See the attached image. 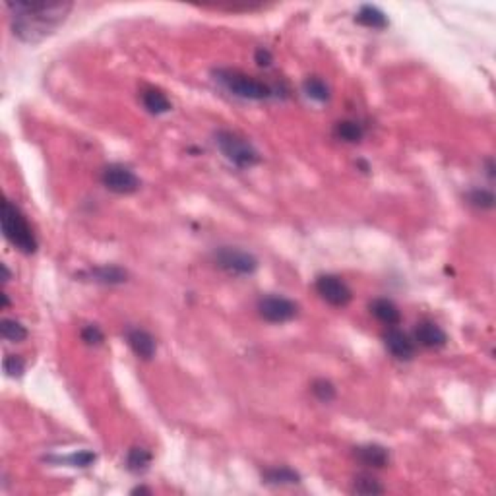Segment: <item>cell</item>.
<instances>
[{
    "label": "cell",
    "mask_w": 496,
    "mask_h": 496,
    "mask_svg": "<svg viewBox=\"0 0 496 496\" xmlns=\"http://www.w3.org/2000/svg\"><path fill=\"white\" fill-rule=\"evenodd\" d=\"M25 371V362L21 357L18 355H8L6 359H4V372L8 374V376H21Z\"/></svg>",
    "instance_id": "27"
},
{
    "label": "cell",
    "mask_w": 496,
    "mask_h": 496,
    "mask_svg": "<svg viewBox=\"0 0 496 496\" xmlns=\"http://www.w3.org/2000/svg\"><path fill=\"white\" fill-rule=\"evenodd\" d=\"M264 481L269 483V485H299L300 483V475L295 471V469H291V467H285V465H281V467H269L264 471Z\"/></svg>",
    "instance_id": "17"
},
{
    "label": "cell",
    "mask_w": 496,
    "mask_h": 496,
    "mask_svg": "<svg viewBox=\"0 0 496 496\" xmlns=\"http://www.w3.org/2000/svg\"><path fill=\"white\" fill-rule=\"evenodd\" d=\"M258 312L264 320L271 324H283V322L293 320L299 314V304L287 297L268 295L258 300Z\"/></svg>",
    "instance_id": "6"
},
{
    "label": "cell",
    "mask_w": 496,
    "mask_h": 496,
    "mask_svg": "<svg viewBox=\"0 0 496 496\" xmlns=\"http://www.w3.org/2000/svg\"><path fill=\"white\" fill-rule=\"evenodd\" d=\"M216 76L229 92L235 93L238 97L262 101V99H269L273 95V90L269 87L268 83L260 82L256 78L238 72V70H217Z\"/></svg>",
    "instance_id": "4"
},
{
    "label": "cell",
    "mask_w": 496,
    "mask_h": 496,
    "mask_svg": "<svg viewBox=\"0 0 496 496\" xmlns=\"http://www.w3.org/2000/svg\"><path fill=\"white\" fill-rule=\"evenodd\" d=\"M82 340L85 345H101L105 340V335L99 326H95V324H87V326H85V328L82 330Z\"/></svg>",
    "instance_id": "26"
},
{
    "label": "cell",
    "mask_w": 496,
    "mask_h": 496,
    "mask_svg": "<svg viewBox=\"0 0 496 496\" xmlns=\"http://www.w3.org/2000/svg\"><path fill=\"white\" fill-rule=\"evenodd\" d=\"M10 10L12 31L16 37L25 43H39L49 37L54 30L66 20L68 12L72 10L70 2H31V0H16L6 4Z\"/></svg>",
    "instance_id": "1"
},
{
    "label": "cell",
    "mask_w": 496,
    "mask_h": 496,
    "mask_svg": "<svg viewBox=\"0 0 496 496\" xmlns=\"http://www.w3.org/2000/svg\"><path fill=\"white\" fill-rule=\"evenodd\" d=\"M333 136L338 140H341V142L357 144V142H361L362 136H364V128L357 121H340L333 126Z\"/></svg>",
    "instance_id": "18"
},
{
    "label": "cell",
    "mask_w": 496,
    "mask_h": 496,
    "mask_svg": "<svg viewBox=\"0 0 496 496\" xmlns=\"http://www.w3.org/2000/svg\"><path fill=\"white\" fill-rule=\"evenodd\" d=\"M467 200L471 206L479 207V209H490L495 206V194L486 188H475L467 194Z\"/></svg>",
    "instance_id": "24"
},
{
    "label": "cell",
    "mask_w": 496,
    "mask_h": 496,
    "mask_svg": "<svg viewBox=\"0 0 496 496\" xmlns=\"http://www.w3.org/2000/svg\"><path fill=\"white\" fill-rule=\"evenodd\" d=\"M316 293L331 307H347L353 299L349 285L340 276H318L316 279Z\"/></svg>",
    "instance_id": "8"
},
{
    "label": "cell",
    "mask_w": 496,
    "mask_h": 496,
    "mask_svg": "<svg viewBox=\"0 0 496 496\" xmlns=\"http://www.w3.org/2000/svg\"><path fill=\"white\" fill-rule=\"evenodd\" d=\"M415 341L426 349H440L448 343V335L436 322L423 320L415 326Z\"/></svg>",
    "instance_id": "10"
},
{
    "label": "cell",
    "mask_w": 496,
    "mask_h": 496,
    "mask_svg": "<svg viewBox=\"0 0 496 496\" xmlns=\"http://www.w3.org/2000/svg\"><path fill=\"white\" fill-rule=\"evenodd\" d=\"M310 390L314 393V397L322 403H330L335 400V386L330 380H326V378L314 380L312 386H310Z\"/></svg>",
    "instance_id": "23"
},
{
    "label": "cell",
    "mask_w": 496,
    "mask_h": 496,
    "mask_svg": "<svg viewBox=\"0 0 496 496\" xmlns=\"http://www.w3.org/2000/svg\"><path fill=\"white\" fill-rule=\"evenodd\" d=\"M2 233L10 240L14 247L21 250L23 254H33L39 242L33 233V229L28 223L25 216L20 211V207L12 204L10 200L2 202Z\"/></svg>",
    "instance_id": "2"
},
{
    "label": "cell",
    "mask_w": 496,
    "mask_h": 496,
    "mask_svg": "<svg viewBox=\"0 0 496 496\" xmlns=\"http://www.w3.org/2000/svg\"><path fill=\"white\" fill-rule=\"evenodd\" d=\"M355 20L359 21L361 25L364 28H371V30H384L388 28V18L380 8L372 6V4H364L361 10L357 12V18Z\"/></svg>",
    "instance_id": "16"
},
{
    "label": "cell",
    "mask_w": 496,
    "mask_h": 496,
    "mask_svg": "<svg viewBox=\"0 0 496 496\" xmlns=\"http://www.w3.org/2000/svg\"><path fill=\"white\" fill-rule=\"evenodd\" d=\"M61 462L70 464L72 467H90L95 462V454L90 452V450H82V452H76V454L68 455V457H61Z\"/></svg>",
    "instance_id": "25"
},
{
    "label": "cell",
    "mask_w": 496,
    "mask_h": 496,
    "mask_svg": "<svg viewBox=\"0 0 496 496\" xmlns=\"http://www.w3.org/2000/svg\"><path fill=\"white\" fill-rule=\"evenodd\" d=\"M214 262L217 268H221L233 276H250L258 268V260L248 250L237 247H221L214 254Z\"/></svg>",
    "instance_id": "5"
},
{
    "label": "cell",
    "mask_w": 496,
    "mask_h": 496,
    "mask_svg": "<svg viewBox=\"0 0 496 496\" xmlns=\"http://www.w3.org/2000/svg\"><path fill=\"white\" fill-rule=\"evenodd\" d=\"M371 312L376 320H380L386 326H395L402 320V312L397 304L390 299H374L371 302Z\"/></svg>",
    "instance_id": "13"
},
{
    "label": "cell",
    "mask_w": 496,
    "mask_h": 496,
    "mask_svg": "<svg viewBox=\"0 0 496 496\" xmlns=\"http://www.w3.org/2000/svg\"><path fill=\"white\" fill-rule=\"evenodd\" d=\"M0 331H2V338L12 343H20L28 338V330L21 326L18 320H12V318H4L0 324Z\"/></svg>",
    "instance_id": "22"
},
{
    "label": "cell",
    "mask_w": 496,
    "mask_h": 496,
    "mask_svg": "<svg viewBox=\"0 0 496 496\" xmlns=\"http://www.w3.org/2000/svg\"><path fill=\"white\" fill-rule=\"evenodd\" d=\"M142 101H144L145 109L152 114H163L171 111V101H169V97L161 90H155V87L144 90Z\"/></svg>",
    "instance_id": "15"
},
{
    "label": "cell",
    "mask_w": 496,
    "mask_h": 496,
    "mask_svg": "<svg viewBox=\"0 0 496 496\" xmlns=\"http://www.w3.org/2000/svg\"><path fill=\"white\" fill-rule=\"evenodd\" d=\"M384 343H386V349L392 353V357H395L397 361H411L415 357V341L402 330H388L384 333Z\"/></svg>",
    "instance_id": "9"
},
{
    "label": "cell",
    "mask_w": 496,
    "mask_h": 496,
    "mask_svg": "<svg viewBox=\"0 0 496 496\" xmlns=\"http://www.w3.org/2000/svg\"><path fill=\"white\" fill-rule=\"evenodd\" d=\"M87 276L95 283H103V285H118V283H124L128 278L126 269H123L121 266H99V268L90 269Z\"/></svg>",
    "instance_id": "14"
},
{
    "label": "cell",
    "mask_w": 496,
    "mask_h": 496,
    "mask_svg": "<svg viewBox=\"0 0 496 496\" xmlns=\"http://www.w3.org/2000/svg\"><path fill=\"white\" fill-rule=\"evenodd\" d=\"M302 90H304V93L309 95L310 99H314L318 103H324V101L330 99V85L324 82L322 78H318V76L307 78L304 83H302Z\"/></svg>",
    "instance_id": "20"
},
{
    "label": "cell",
    "mask_w": 496,
    "mask_h": 496,
    "mask_svg": "<svg viewBox=\"0 0 496 496\" xmlns=\"http://www.w3.org/2000/svg\"><path fill=\"white\" fill-rule=\"evenodd\" d=\"M353 455L359 464L372 467V469H382L390 464V452L380 444H362L355 448Z\"/></svg>",
    "instance_id": "12"
},
{
    "label": "cell",
    "mask_w": 496,
    "mask_h": 496,
    "mask_svg": "<svg viewBox=\"0 0 496 496\" xmlns=\"http://www.w3.org/2000/svg\"><path fill=\"white\" fill-rule=\"evenodd\" d=\"M101 180L114 194H134L136 190L140 188V178L136 176L134 171L121 165V163L105 167Z\"/></svg>",
    "instance_id": "7"
},
{
    "label": "cell",
    "mask_w": 496,
    "mask_h": 496,
    "mask_svg": "<svg viewBox=\"0 0 496 496\" xmlns=\"http://www.w3.org/2000/svg\"><path fill=\"white\" fill-rule=\"evenodd\" d=\"M254 61L258 66H269L271 61H273V56H271V52L268 49H264V47H260L258 51L254 52Z\"/></svg>",
    "instance_id": "28"
},
{
    "label": "cell",
    "mask_w": 496,
    "mask_h": 496,
    "mask_svg": "<svg viewBox=\"0 0 496 496\" xmlns=\"http://www.w3.org/2000/svg\"><path fill=\"white\" fill-rule=\"evenodd\" d=\"M2 269H4V283H8V281H10V269H8L6 264L2 266Z\"/></svg>",
    "instance_id": "29"
},
{
    "label": "cell",
    "mask_w": 496,
    "mask_h": 496,
    "mask_svg": "<svg viewBox=\"0 0 496 496\" xmlns=\"http://www.w3.org/2000/svg\"><path fill=\"white\" fill-rule=\"evenodd\" d=\"M216 144L221 149V154L225 155L233 165L240 167V169H248V167L260 163L258 149L237 132L219 130L216 134Z\"/></svg>",
    "instance_id": "3"
},
{
    "label": "cell",
    "mask_w": 496,
    "mask_h": 496,
    "mask_svg": "<svg viewBox=\"0 0 496 496\" xmlns=\"http://www.w3.org/2000/svg\"><path fill=\"white\" fill-rule=\"evenodd\" d=\"M126 343L130 345V349L134 351V355L142 361H149L155 355V345L154 335L149 331L142 330V328H130L126 331Z\"/></svg>",
    "instance_id": "11"
},
{
    "label": "cell",
    "mask_w": 496,
    "mask_h": 496,
    "mask_svg": "<svg viewBox=\"0 0 496 496\" xmlns=\"http://www.w3.org/2000/svg\"><path fill=\"white\" fill-rule=\"evenodd\" d=\"M351 493L353 495H382L384 486L380 485L378 479H374L372 475H366V473H361L353 479L351 485Z\"/></svg>",
    "instance_id": "19"
},
{
    "label": "cell",
    "mask_w": 496,
    "mask_h": 496,
    "mask_svg": "<svg viewBox=\"0 0 496 496\" xmlns=\"http://www.w3.org/2000/svg\"><path fill=\"white\" fill-rule=\"evenodd\" d=\"M152 464V454L145 448H130L128 455H126V467L132 473H144L145 469Z\"/></svg>",
    "instance_id": "21"
}]
</instances>
